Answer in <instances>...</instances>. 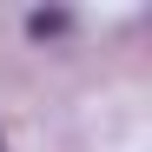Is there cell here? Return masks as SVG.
<instances>
[{
	"label": "cell",
	"mask_w": 152,
	"mask_h": 152,
	"mask_svg": "<svg viewBox=\"0 0 152 152\" xmlns=\"http://www.w3.org/2000/svg\"><path fill=\"white\" fill-rule=\"evenodd\" d=\"M66 27H73V13H33L27 20V33H40V40L46 33H66Z\"/></svg>",
	"instance_id": "1"
}]
</instances>
